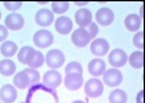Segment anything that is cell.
<instances>
[{"mask_svg":"<svg viewBox=\"0 0 145 103\" xmlns=\"http://www.w3.org/2000/svg\"><path fill=\"white\" fill-rule=\"evenodd\" d=\"M33 48L31 46H24L21 48V50H19V54H17V58H19V61L21 64H28V60L31 57V54L33 53Z\"/></svg>","mask_w":145,"mask_h":103,"instance_id":"cell-25","label":"cell"},{"mask_svg":"<svg viewBox=\"0 0 145 103\" xmlns=\"http://www.w3.org/2000/svg\"><path fill=\"white\" fill-rule=\"evenodd\" d=\"M76 4H78V5H80V7H84L87 3H76Z\"/></svg>","mask_w":145,"mask_h":103,"instance_id":"cell-33","label":"cell"},{"mask_svg":"<svg viewBox=\"0 0 145 103\" xmlns=\"http://www.w3.org/2000/svg\"><path fill=\"white\" fill-rule=\"evenodd\" d=\"M21 103H28V102H21Z\"/></svg>","mask_w":145,"mask_h":103,"instance_id":"cell-36","label":"cell"},{"mask_svg":"<svg viewBox=\"0 0 145 103\" xmlns=\"http://www.w3.org/2000/svg\"><path fill=\"white\" fill-rule=\"evenodd\" d=\"M54 41V37L53 34L50 33L49 31H46V29H42V31H38L35 33L33 36V42L36 44V46L38 48H49Z\"/></svg>","mask_w":145,"mask_h":103,"instance_id":"cell-3","label":"cell"},{"mask_svg":"<svg viewBox=\"0 0 145 103\" xmlns=\"http://www.w3.org/2000/svg\"><path fill=\"white\" fill-rule=\"evenodd\" d=\"M4 7L8 11H17L23 7V1H4Z\"/></svg>","mask_w":145,"mask_h":103,"instance_id":"cell-29","label":"cell"},{"mask_svg":"<svg viewBox=\"0 0 145 103\" xmlns=\"http://www.w3.org/2000/svg\"><path fill=\"white\" fill-rule=\"evenodd\" d=\"M42 81H44V85L46 87L54 90V89H57L62 83V75L58 72H56V70H49V72H46L44 74Z\"/></svg>","mask_w":145,"mask_h":103,"instance_id":"cell-7","label":"cell"},{"mask_svg":"<svg viewBox=\"0 0 145 103\" xmlns=\"http://www.w3.org/2000/svg\"><path fill=\"white\" fill-rule=\"evenodd\" d=\"M127 60H128V57H127V53L124 52V50L121 49H115L112 50L110 53V56H108V61H110V64L114 68H121V66H124L127 64Z\"/></svg>","mask_w":145,"mask_h":103,"instance_id":"cell-9","label":"cell"},{"mask_svg":"<svg viewBox=\"0 0 145 103\" xmlns=\"http://www.w3.org/2000/svg\"><path fill=\"white\" fill-rule=\"evenodd\" d=\"M63 83H65L66 89L70 90V91H76L82 87L83 85V77L82 74H76V73H70V74H66L65 79H63Z\"/></svg>","mask_w":145,"mask_h":103,"instance_id":"cell-5","label":"cell"},{"mask_svg":"<svg viewBox=\"0 0 145 103\" xmlns=\"http://www.w3.org/2000/svg\"><path fill=\"white\" fill-rule=\"evenodd\" d=\"M124 25L128 31L131 32H137V29H140L141 27V17L137 15H128L124 20Z\"/></svg>","mask_w":145,"mask_h":103,"instance_id":"cell-17","label":"cell"},{"mask_svg":"<svg viewBox=\"0 0 145 103\" xmlns=\"http://www.w3.org/2000/svg\"><path fill=\"white\" fill-rule=\"evenodd\" d=\"M0 17H1V12H0Z\"/></svg>","mask_w":145,"mask_h":103,"instance_id":"cell-35","label":"cell"},{"mask_svg":"<svg viewBox=\"0 0 145 103\" xmlns=\"http://www.w3.org/2000/svg\"><path fill=\"white\" fill-rule=\"evenodd\" d=\"M95 19H96V23L98 24L107 27V25H110V24L114 21L115 15L110 8L103 7V8H99V9H98V12H96V15H95Z\"/></svg>","mask_w":145,"mask_h":103,"instance_id":"cell-11","label":"cell"},{"mask_svg":"<svg viewBox=\"0 0 145 103\" xmlns=\"http://www.w3.org/2000/svg\"><path fill=\"white\" fill-rule=\"evenodd\" d=\"M45 61H46V65L49 66L52 70H54V69H58L63 65L65 56H63V53L59 49H53L46 54Z\"/></svg>","mask_w":145,"mask_h":103,"instance_id":"cell-2","label":"cell"},{"mask_svg":"<svg viewBox=\"0 0 145 103\" xmlns=\"http://www.w3.org/2000/svg\"><path fill=\"white\" fill-rule=\"evenodd\" d=\"M133 44H135V46H137L138 49H142V48H144V32L140 31L135 34Z\"/></svg>","mask_w":145,"mask_h":103,"instance_id":"cell-28","label":"cell"},{"mask_svg":"<svg viewBox=\"0 0 145 103\" xmlns=\"http://www.w3.org/2000/svg\"><path fill=\"white\" fill-rule=\"evenodd\" d=\"M69 9V3L67 1H53L52 3V12L53 13H58L62 15Z\"/></svg>","mask_w":145,"mask_h":103,"instance_id":"cell-24","label":"cell"},{"mask_svg":"<svg viewBox=\"0 0 145 103\" xmlns=\"http://www.w3.org/2000/svg\"><path fill=\"white\" fill-rule=\"evenodd\" d=\"M35 19H36V23H37L40 27H49V25L53 24L54 15H53V12L50 11V9L42 8V9L37 11Z\"/></svg>","mask_w":145,"mask_h":103,"instance_id":"cell-10","label":"cell"},{"mask_svg":"<svg viewBox=\"0 0 145 103\" xmlns=\"http://www.w3.org/2000/svg\"><path fill=\"white\" fill-rule=\"evenodd\" d=\"M72 103H86V102H83V100H74Z\"/></svg>","mask_w":145,"mask_h":103,"instance_id":"cell-34","label":"cell"},{"mask_svg":"<svg viewBox=\"0 0 145 103\" xmlns=\"http://www.w3.org/2000/svg\"><path fill=\"white\" fill-rule=\"evenodd\" d=\"M71 41L78 48H84L86 45H88V42L91 41V37H90L88 32L84 28H79V29H75L74 33L71 34Z\"/></svg>","mask_w":145,"mask_h":103,"instance_id":"cell-6","label":"cell"},{"mask_svg":"<svg viewBox=\"0 0 145 103\" xmlns=\"http://www.w3.org/2000/svg\"><path fill=\"white\" fill-rule=\"evenodd\" d=\"M44 64H45V57H44V54H42L41 52H38V50H33V53L31 54V57L28 60L27 65L31 69H38V68H41Z\"/></svg>","mask_w":145,"mask_h":103,"instance_id":"cell-18","label":"cell"},{"mask_svg":"<svg viewBox=\"0 0 145 103\" xmlns=\"http://www.w3.org/2000/svg\"><path fill=\"white\" fill-rule=\"evenodd\" d=\"M142 95H144V91H140L137 95V103H144V100H142Z\"/></svg>","mask_w":145,"mask_h":103,"instance_id":"cell-32","label":"cell"},{"mask_svg":"<svg viewBox=\"0 0 145 103\" xmlns=\"http://www.w3.org/2000/svg\"><path fill=\"white\" fill-rule=\"evenodd\" d=\"M8 37V29L3 25H0V42L4 41L5 38Z\"/></svg>","mask_w":145,"mask_h":103,"instance_id":"cell-31","label":"cell"},{"mask_svg":"<svg viewBox=\"0 0 145 103\" xmlns=\"http://www.w3.org/2000/svg\"><path fill=\"white\" fill-rule=\"evenodd\" d=\"M90 50H91L92 54H95L98 57H102V56H106V54L108 53L110 44H108L107 40H104V38H95V40H92Z\"/></svg>","mask_w":145,"mask_h":103,"instance_id":"cell-8","label":"cell"},{"mask_svg":"<svg viewBox=\"0 0 145 103\" xmlns=\"http://www.w3.org/2000/svg\"><path fill=\"white\" fill-rule=\"evenodd\" d=\"M13 83H15L16 87L21 89V90L28 89L31 86V81H29V77H28V74L25 73V70H23V72H20L16 74L15 78H13Z\"/></svg>","mask_w":145,"mask_h":103,"instance_id":"cell-19","label":"cell"},{"mask_svg":"<svg viewBox=\"0 0 145 103\" xmlns=\"http://www.w3.org/2000/svg\"><path fill=\"white\" fill-rule=\"evenodd\" d=\"M75 23L80 28H86L92 23V13L88 11L87 8H80L75 13Z\"/></svg>","mask_w":145,"mask_h":103,"instance_id":"cell-12","label":"cell"},{"mask_svg":"<svg viewBox=\"0 0 145 103\" xmlns=\"http://www.w3.org/2000/svg\"><path fill=\"white\" fill-rule=\"evenodd\" d=\"M98 29H99V28H98V25H96L95 23H91V24H90V25L87 27V29H86V31L88 32L90 37H91V40H95V37L98 36V32H99Z\"/></svg>","mask_w":145,"mask_h":103,"instance_id":"cell-30","label":"cell"},{"mask_svg":"<svg viewBox=\"0 0 145 103\" xmlns=\"http://www.w3.org/2000/svg\"><path fill=\"white\" fill-rule=\"evenodd\" d=\"M127 100H128L127 93L120 89H116L110 94V103H127Z\"/></svg>","mask_w":145,"mask_h":103,"instance_id":"cell-23","label":"cell"},{"mask_svg":"<svg viewBox=\"0 0 145 103\" xmlns=\"http://www.w3.org/2000/svg\"><path fill=\"white\" fill-rule=\"evenodd\" d=\"M25 73L29 77V81H31V85H36L37 82H40V73L36 70V69H25Z\"/></svg>","mask_w":145,"mask_h":103,"instance_id":"cell-27","label":"cell"},{"mask_svg":"<svg viewBox=\"0 0 145 103\" xmlns=\"http://www.w3.org/2000/svg\"><path fill=\"white\" fill-rule=\"evenodd\" d=\"M17 98V91L15 86L12 85H4L0 89V99L3 103H13Z\"/></svg>","mask_w":145,"mask_h":103,"instance_id":"cell-13","label":"cell"},{"mask_svg":"<svg viewBox=\"0 0 145 103\" xmlns=\"http://www.w3.org/2000/svg\"><path fill=\"white\" fill-rule=\"evenodd\" d=\"M88 72L90 74L94 77H99V75H103L104 72H106V62L100 58H95L90 61L88 64Z\"/></svg>","mask_w":145,"mask_h":103,"instance_id":"cell-16","label":"cell"},{"mask_svg":"<svg viewBox=\"0 0 145 103\" xmlns=\"http://www.w3.org/2000/svg\"><path fill=\"white\" fill-rule=\"evenodd\" d=\"M103 82L110 87H116L123 82V74L118 69L106 70L103 74Z\"/></svg>","mask_w":145,"mask_h":103,"instance_id":"cell-4","label":"cell"},{"mask_svg":"<svg viewBox=\"0 0 145 103\" xmlns=\"http://www.w3.org/2000/svg\"><path fill=\"white\" fill-rule=\"evenodd\" d=\"M66 74H70V73H76V74H82V66H80L79 62H70L67 64L65 68Z\"/></svg>","mask_w":145,"mask_h":103,"instance_id":"cell-26","label":"cell"},{"mask_svg":"<svg viewBox=\"0 0 145 103\" xmlns=\"http://www.w3.org/2000/svg\"><path fill=\"white\" fill-rule=\"evenodd\" d=\"M56 29L58 33L61 34H69L72 29V21L70 20V17L67 16H61L56 20Z\"/></svg>","mask_w":145,"mask_h":103,"instance_id":"cell-15","label":"cell"},{"mask_svg":"<svg viewBox=\"0 0 145 103\" xmlns=\"http://www.w3.org/2000/svg\"><path fill=\"white\" fill-rule=\"evenodd\" d=\"M84 93L88 98H99L103 94V82L98 78H92L84 83Z\"/></svg>","mask_w":145,"mask_h":103,"instance_id":"cell-1","label":"cell"},{"mask_svg":"<svg viewBox=\"0 0 145 103\" xmlns=\"http://www.w3.org/2000/svg\"><path fill=\"white\" fill-rule=\"evenodd\" d=\"M128 61H129L131 66L135 69H141L144 66V53H142L141 50H138V52H135L129 56L128 58Z\"/></svg>","mask_w":145,"mask_h":103,"instance_id":"cell-21","label":"cell"},{"mask_svg":"<svg viewBox=\"0 0 145 103\" xmlns=\"http://www.w3.org/2000/svg\"><path fill=\"white\" fill-rule=\"evenodd\" d=\"M16 72V65L15 62L11 60H3L0 61V74L5 77H11Z\"/></svg>","mask_w":145,"mask_h":103,"instance_id":"cell-20","label":"cell"},{"mask_svg":"<svg viewBox=\"0 0 145 103\" xmlns=\"http://www.w3.org/2000/svg\"><path fill=\"white\" fill-rule=\"evenodd\" d=\"M5 27L11 31H20L24 27V17L17 13H11L5 17Z\"/></svg>","mask_w":145,"mask_h":103,"instance_id":"cell-14","label":"cell"},{"mask_svg":"<svg viewBox=\"0 0 145 103\" xmlns=\"http://www.w3.org/2000/svg\"><path fill=\"white\" fill-rule=\"evenodd\" d=\"M0 52L4 57H12L17 52V45L13 41H4L1 48H0Z\"/></svg>","mask_w":145,"mask_h":103,"instance_id":"cell-22","label":"cell"}]
</instances>
